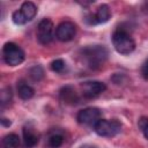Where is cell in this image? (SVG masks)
I'll return each mask as SVG.
<instances>
[{
	"instance_id": "obj_6",
	"label": "cell",
	"mask_w": 148,
	"mask_h": 148,
	"mask_svg": "<svg viewBox=\"0 0 148 148\" xmlns=\"http://www.w3.org/2000/svg\"><path fill=\"white\" fill-rule=\"evenodd\" d=\"M76 35V27L73 22H61L56 29V37L60 42H69Z\"/></svg>"
},
{
	"instance_id": "obj_1",
	"label": "cell",
	"mask_w": 148,
	"mask_h": 148,
	"mask_svg": "<svg viewBox=\"0 0 148 148\" xmlns=\"http://www.w3.org/2000/svg\"><path fill=\"white\" fill-rule=\"evenodd\" d=\"M112 44L116 51L120 54H130L135 49V42L131 35L124 30H116L112 35Z\"/></svg>"
},
{
	"instance_id": "obj_7",
	"label": "cell",
	"mask_w": 148,
	"mask_h": 148,
	"mask_svg": "<svg viewBox=\"0 0 148 148\" xmlns=\"http://www.w3.org/2000/svg\"><path fill=\"white\" fill-rule=\"evenodd\" d=\"M76 119L82 125H95L101 119V111L97 108H87L79 111Z\"/></svg>"
},
{
	"instance_id": "obj_19",
	"label": "cell",
	"mask_w": 148,
	"mask_h": 148,
	"mask_svg": "<svg viewBox=\"0 0 148 148\" xmlns=\"http://www.w3.org/2000/svg\"><path fill=\"white\" fill-rule=\"evenodd\" d=\"M12 18H13V22L17 25H22L24 23H27V20L24 18L23 14L21 13V10H15L12 15Z\"/></svg>"
},
{
	"instance_id": "obj_2",
	"label": "cell",
	"mask_w": 148,
	"mask_h": 148,
	"mask_svg": "<svg viewBox=\"0 0 148 148\" xmlns=\"http://www.w3.org/2000/svg\"><path fill=\"white\" fill-rule=\"evenodd\" d=\"M83 58L87 60L89 67L97 68L104 64L108 58V50L103 45H94L88 46L82 50Z\"/></svg>"
},
{
	"instance_id": "obj_18",
	"label": "cell",
	"mask_w": 148,
	"mask_h": 148,
	"mask_svg": "<svg viewBox=\"0 0 148 148\" xmlns=\"http://www.w3.org/2000/svg\"><path fill=\"white\" fill-rule=\"evenodd\" d=\"M66 67V64L62 59H56L51 62V69L56 73H61Z\"/></svg>"
},
{
	"instance_id": "obj_16",
	"label": "cell",
	"mask_w": 148,
	"mask_h": 148,
	"mask_svg": "<svg viewBox=\"0 0 148 148\" xmlns=\"http://www.w3.org/2000/svg\"><path fill=\"white\" fill-rule=\"evenodd\" d=\"M29 75H30V77H31L34 81H40V80L44 77V69H43L42 66L36 65V66H34L32 68H30Z\"/></svg>"
},
{
	"instance_id": "obj_3",
	"label": "cell",
	"mask_w": 148,
	"mask_h": 148,
	"mask_svg": "<svg viewBox=\"0 0 148 148\" xmlns=\"http://www.w3.org/2000/svg\"><path fill=\"white\" fill-rule=\"evenodd\" d=\"M94 131L99 135L104 138H112L116 136L121 131V124L117 119H99L94 125Z\"/></svg>"
},
{
	"instance_id": "obj_11",
	"label": "cell",
	"mask_w": 148,
	"mask_h": 148,
	"mask_svg": "<svg viewBox=\"0 0 148 148\" xmlns=\"http://www.w3.org/2000/svg\"><path fill=\"white\" fill-rule=\"evenodd\" d=\"M60 98L66 104H75L77 102V95L72 87H65L60 90Z\"/></svg>"
},
{
	"instance_id": "obj_4",
	"label": "cell",
	"mask_w": 148,
	"mask_h": 148,
	"mask_svg": "<svg viewBox=\"0 0 148 148\" xmlns=\"http://www.w3.org/2000/svg\"><path fill=\"white\" fill-rule=\"evenodd\" d=\"M3 60L9 66H17L24 60L23 50L15 43H6L2 49Z\"/></svg>"
},
{
	"instance_id": "obj_8",
	"label": "cell",
	"mask_w": 148,
	"mask_h": 148,
	"mask_svg": "<svg viewBox=\"0 0 148 148\" xmlns=\"http://www.w3.org/2000/svg\"><path fill=\"white\" fill-rule=\"evenodd\" d=\"M106 89L105 83L99 81H88L82 83V94L86 98H94L104 92Z\"/></svg>"
},
{
	"instance_id": "obj_24",
	"label": "cell",
	"mask_w": 148,
	"mask_h": 148,
	"mask_svg": "<svg viewBox=\"0 0 148 148\" xmlns=\"http://www.w3.org/2000/svg\"><path fill=\"white\" fill-rule=\"evenodd\" d=\"M145 9H146V12H147V14H148V2L145 3Z\"/></svg>"
},
{
	"instance_id": "obj_14",
	"label": "cell",
	"mask_w": 148,
	"mask_h": 148,
	"mask_svg": "<svg viewBox=\"0 0 148 148\" xmlns=\"http://www.w3.org/2000/svg\"><path fill=\"white\" fill-rule=\"evenodd\" d=\"M20 146V138L15 133H9L2 139V147L3 148H18Z\"/></svg>"
},
{
	"instance_id": "obj_15",
	"label": "cell",
	"mask_w": 148,
	"mask_h": 148,
	"mask_svg": "<svg viewBox=\"0 0 148 148\" xmlns=\"http://www.w3.org/2000/svg\"><path fill=\"white\" fill-rule=\"evenodd\" d=\"M13 98V92L12 89L9 87H5L1 92H0V103H1V108H5V105L9 104L12 102Z\"/></svg>"
},
{
	"instance_id": "obj_22",
	"label": "cell",
	"mask_w": 148,
	"mask_h": 148,
	"mask_svg": "<svg viewBox=\"0 0 148 148\" xmlns=\"http://www.w3.org/2000/svg\"><path fill=\"white\" fill-rule=\"evenodd\" d=\"M0 121H1V125L5 126V127H9L12 125V121L9 119H7V118H2Z\"/></svg>"
},
{
	"instance_id": "obj_20",
	"label": "cell",
	"mask_w": 148,
	"mask_h": 148,
	"mask_svg": "<svg viewBox=\"0 0 148 148\" xmlns=\"http://www.w3.org/2000/svg\"><path fill=\"white\" fill-rule=\"evenodd\" d=\"M139 127L142 131L145 138L148 139V118H146V117L140 118V120H139Z\"/></svg>"
},
{
	"instance_id": "obj_13",
	"label": "cell",
	"mask_w": 148,
	"mask_h": 148,
	"mask_svg": "<svg viewBox=\"0 0 148 148\" xmlns=\"http://www.w3.org/2000/svg\"><path fill=\"white\" fill-rule=\"evenodd\" d=\"M17 94L20 96V98L27 101V99H30L34 94H35V90L32 87H30L29 84L24 83V82H21L18 86H17Z\"/></svg>"
},
{
	"instance_id": "obj_21",
	"label": "cell",
	"mask_w": 148,
	"mask_h": 148,
	"mask_svg": "<svg viewBox=\"0 0 148 148\" xmlns=\"http://www.w3.org/2000/svg\"><path fill=\"white\" fill-rule=\"evenodd\" d=\"M141 73H142V76L148 80V59H147V61L143 64L142 69H141Z\"/></svg>"
},
{
	"instance_id": "obj_17",
	"label": "cell",
	"mask_w": 148,
	"mask_h": 148,
	"mask_svg": "<svg viewBox=\"0 0 148 148\" xmlns=\"http://www.w3.org/2000/svg\"><path fill=\"white\" fill-rule=\"evenodd\" d=\"M64 142V136L60 135V134H54V135H51L50 139H49V146L52 147V148H58L62 145Z\"/></svg>"
},
{
	"instance_id": "obj_10",
	"label": "cell",
	"mask_w": 148,
	"mask_h": 148,
	"mask_svg": "<svg viewBox=\"0 0 148 148\" xmlns=\"http://www.w3.org/2000/svg\"><path fill=\"white\" fill-rule=\"evenodd\" d=\"M20 10L23 14L24 18L27 20V22H28V21H31L36 16V14H37V6L34 2H31V1H25V2L22 3Z\"/></svg>"
},
{
	"instance_id": "obj_5",
	"label": "cell",
	"mask_w": 148,
	"mask_h": 148,
	"mask_svg": "<svg viewBox=\"0 0 148 148\" xmlns=\"http://www.w3.org/2000/svg\"><path fill=\"white\" fill-rule=\"evenodd\" d=\"M54 25L53 22L50 18H44L39 22L38 28H37V39L40 44L47 45L52 42L54 37Z\"/></svg>"
},
{
	"instance_id": "obj_23",
	"label": "cell",
	"mask_w": 148,
	"mask_h": 148,
	"mask_svg": "<svg viewBox=\"0 0 148 148\" xmlns=\"http://www.w3.org/2000/svg\"><path fill=\"white\" fill-rule=\"evenodd\" d=\"M81 148H96V147H92V146H89V145H86V146H82Z\"/></svg>"
},
{
	"instance_id": "obj_9",
	"label": "cell",
	"mask_w": 148,
	"mask_h": 148,
	"mask_svg": "<svg viewBox=\"0 0 148 148\" xmlns=\"http://www.w3.org/2000/svg\"><path fill=\"white\" fill-rule=\"evenodd\" d=\"M23 141L27 148H32L38 143V134L34 131V128L24 127L23 128Z\"/></svg>"
},
{
	"instance_id": "obj_12",
	"label": "cell",
	"mask_w": 148,
	"mask_h": 148,
	"mask_svg": "<svg viewBox=\"0 0 148 148\" xmlns=\"http://www.w3.org/2000/svg\"><path fill=\"white\" fill-rule=\"evenodd\" d=\"M95 21L96 23H105L110 20L111 17V12L108 5H101L95 13Z\"/></svg>"
}]
</instances>
